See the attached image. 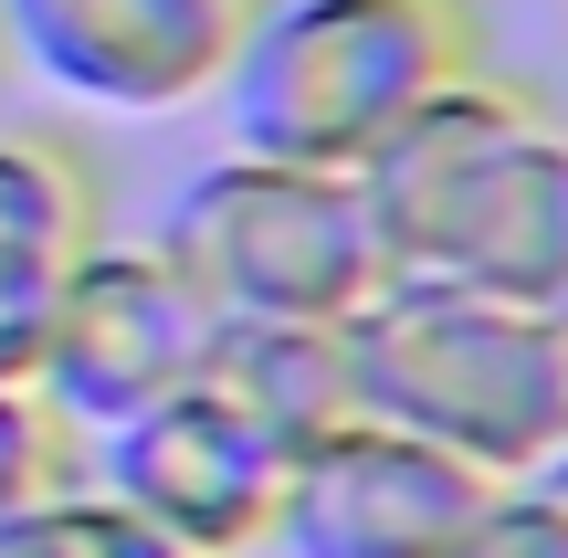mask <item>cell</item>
Wrapping results in <instances>:
<instances>
[{
    "label": "cell",
    "instance_id": "52a82bcc",
    "mask_svg": "<svg viewBox=\"0 0 568 558\" xmlns=\"http://www.w3.org/2000/svg\"><path fill=\"white\" fill-rule=\"evenodd\" d=\"M264 0H0V32L53 95L95 116H180L222 95Z\"/></svg>",
    "mask_w": 568,
    "mask_h": 558
},
{
    "label": "cell",
    "instance_id": "5b68a950",
    "mask_svg": "<svg viewBox=\"0 0 568 558\" xmlns=\"http://www.w3.org/2000/svg\"><path fill=\"white\" fill-rule=\"evenodd\" d=\"M211 337H222V316H211V295L159 253V232H148V243H105L95 232V243L74 253V274H63L53 316H42L32 390H42V412H53L63 433H116L126 412H148V400L201 379Z\"/></svg>",
    "mask_w": 568,
    "mask_h": 558
},
{
    "label": "cell",
    "instance_id": "277c9868",
    "mask_svg": "<svg viewBox=\"0 0 568 558\" xmlns=\"http://www.w3.org/2000/svg\"><path fill=\"white\" fill-rule=\"evenodd\" d=\"M159 253L211 295V316L253 327H347L389 285V243L368 222L358 169H305L232 148L169 201Z\"/></svg>",
    "mask_w": 568,
    "mask_h": 558
},
{
    "label": "cell",
    "instance_id": "3957f363",
    "mask_svg": "<svg viewBox=\"0 0 568 558\" xmlns=\"http://www.w3.org/2000/svg\"><path fill=\"white\" fill-rule=\"evenodd\" d=\"M347 400L464 454L495 485L568 443L558 369H548V306L453 285V274H389L347 316Z\"/></svg>",
    "mask_w": 568,
    "mask_h": 558
},
{
    "label": "cell",
    "instance_id": "8fae6325",
    "mask_svg": "<svg viewBox=\"0 0 568 558\" xmlns=\"http://www.w3.org/2000/svg\"><path fill=\"white\" fill-rule=\"evenodd\" d=\"M21 527H32V558H190L138 506H116L105 485H53L42 506H21Z\"/></svg>",
    "mask_w": 568,
    "mask_h": 558
},
{
    "label": "cell",
    "instance_id": "ba28073f",
    "mask_svg": "<svg viewBox=\"0 0 568 558\" xmlns=\"http://www.w3.org/2000/svg\"><path fill=\"white\" fill-rule=\"evenodd\" d=\"M95 443H105L95 485L116 506H138L159 538H180L190 558L274 548V506H284V464L295 454H284L274 433H253L211 379H190V390L126 412L116 433H95Z\"/></svg>",
    "mask_w": 568,
    "mask_h": 558
},
{
    "label": "cell",
    "instance_id": "7c38bea8",
    "mask_svg": "<svg viewBox=\"0 0 568 558\" xmlns=\"http://www.w3.org/2000/svg\"><path fill=\"white\" fill-rule=\"evenodd\" d=\"M464 558H568V443L548 464L495 485V506H485V527H474Z\"/></svg>",
    "mask_w": 568,
    "mask_h": 558
},
{
    "label": "cell",
    "instance_id": "4fadbf2b",
    "mask_svg": "<svg viewBox=\"0 0 568 558\" xmlns=\"http://www.w3.org/2000/svg\"><path fill=\"white\" fill-rule=\"evenodd\" d=\"M53 485H74V433L42 412L32 379H0V517L42 506Z\"/></svg>",
    "mask_w": 568,
    "mask_h": 558
},
{
    "label": "cell",
    "instance_id": "5bb4252c",
    "mask_svg": "<svg viewBox=\"0 0 568 558\" xmlns=\"http://www.w3.org/2000/svg\"><path fill=\"white\" fill-rule=\"evenodd\" d=\"M548 369H558V422H568V295H548Z\"/></svg>",
    "mask_w": 568,
    "mask_h": 558
},
{
    "label": "cell",
    "instance_id": "9c48e42d",
    "mask_svg": "<svg viewBox=\"0 0 568 558\" xmlns=\"http://www.w3.org/2000/svg\"><path fill=\"white\" fill-rule=\"evenodd\" d=\"M95 232H105V190L84 148L53 126H0V379H32L42 316Z\"/></svg>",
    "mask_w": 568,
    "mask_h": 558
},
{
    "label": "cell",
    "instance_id": "7a4b0ae2",
    "mask_svg": "<svg viewBox=\"0 0 568 558\" xmlns=\"http://www.w3.org/2000/svg\"><path fill=\"white\" fill-rule=\"evenodd\" d=\"M485 0H264L222 74L232 148L305 169H368L443 84L485 74Z\"/></svg>",
    "mask_w": 568,
    "mask_h": 558
},
{
    "label": "cell",
    "instance_id": "8992f818",
    "mask_svg": "<svg viewBox=\"0 0 568 558\" xmlns=\"http://www.w3.org/2000/svg\"><path fill=\"white\" fill-rule=\"evenodd\" d=\"M495 506V475L400 433L379 412H337L284 464L274 548L284 558H464Z\"/></svg>",
    "mask_w": 568,
    "mask_h": 558
},
{
    "label": "cell",
    "instance_id": "6da1fadb",
    "mask_svg": "<svg viewBox=\"0 0 568 558\" xmlns=\"http://www.w3.org/2000/svg\"><path fill=\"white\" fill-rule=\"evenodd\" d=\"M358 190L389 274H453L516 306L568 295V116L506 63L443 84L358 169Z\"/></svg>",
    "mask_w": 568,
    "mask_h": 558
},
{
    "label": "cell",
    "instance_id": "30bf717a",
    "mask_svg": "<svg viewBox=\"0 0 568 558\" xmlns=\"http://www.w3.org/2000/svg\"><path fill=\"white\" fill-rule=\"evenodd\" d=\"M201 379L253 433H274L284 454H305L337 412H358L347 400V327H253V316H222Z\"/></svg>",
    "mask_w": 568,
    "mask_h": 558
}]
</instances>
